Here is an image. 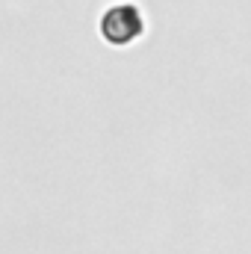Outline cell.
<instances>
[{
	"mask_svg": "<svg viewBox=\"0 0 251 254\" xmlns=\"http://www.w3.org/2000/svg\"><path fill=\"white\" fill-rule=\"evenodd\" d=\"M142 33H145V21L133 3L110 6L101 18V39L113 48H125L130 42H136Z\"/></svg>",
	"mask_w": 251,
	"mask_h": 254,
	"instance_id": "1",
	"label": "cell"
}]
</instances>
